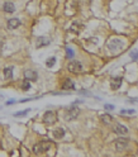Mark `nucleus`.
<instances>
[{"label":"nucleus","instance_id":"obj_10","mask_svg":"<svg viewBox=\"0 0 138 157\" xmlns=\"http://www.w3.org/2000/svg\"><path fill=\"white\" fill-rule=\"evenodd\" d=\"M62 89L63 90H74L75 89L74 81L71 80V78H66V80L63 81V84H62Z\"/></svg>","mask_w":138,"mask_h":157},{"label":"nucleus","instance_id":"obj_22","mask_svg":"<svg viewBox=\"0 0 138 157\" xmlns=\"http://www.w3.org/2000/svg\"><path fill=\"white\" fill-rule=\"evenodd\" d=\"M130 57L133 58V60H138V52H137V53L132 52V53H130Z\"/></svg>","mask_w":138,"mask_h":157},{"label":"nucleus","instance_id":"obj_21","mask_svg":"<svg viewBox=\"0 0 138 157\" xmlns=\"http://www.w3.org/2000/svg\"><path fill=\"white\" fill-rule=\"evenodd\" d=\"M120 114L122 115H124V114H134V110H125V109H122L120 110Z\"/></svg>","mask_w":138,"mask_h":157},{"label":"nucleus","instance_id":"obj_12","mask_svg":"<svg viewBox=\"0 0 138 157\" xmlns=\"http://www.w3.org/2000/svg\"><path fill=\"white\" fill-rule=\"evenodd\" d=\"M100 119L104 122V124H112V123H113V117L112 115H110V114H108V113H104V114H101L100 115Z\"/></svg>","mask_w":138,"mask_h":157},{"label":"nucleus","instance_id":"obj_20","mask_svg":"<svg viewBox=\"0 0 138 157\" xmlns=\"http://www.w3.org/2000/svg\"><path fill=\"white\" fill-rule=\"evenodd\" d=\"M66 52H67V57L69 58H72L74 57V51H72V49H71V48H66Z\"/></svg>","mask_w":138,"mask_h":157},{"label":"nucleus","instance_id":"obj_13","mask_svg":"<svg viewBox=\"0 0 138 157\" xmlns=\"http://www.w3.org/2000/svg\"><path fill=\"white\" fill-rule=\"evenodd\" d=\"M3 9H4V12H5V13H14V10H15V7H14V4H13V3H10V1H7V3L4 4Z\"/></svg>","mask_w":138,"mask_h":157},{"label":"nucleus","instance_id":"obj_19","mask_svg":"<svg viewBox=\"0 0 138 157\" xmlns=\"http://www.w3.org/2000/svg\"><path fill=\"white\" fill-rule=\"evenodd\" d=\"M29 110H31V109H25V110H22V111H16V113H14L13 115H14V117H23V115H25L27 113H29Z\"/></svg>","mask_w":138,"mask_h":157},{"label":"nucleus","instance_id":"obj_25","mask_svg":"<svg viewBox=\"0 0 138 157\" xmlns=\"http://www.w3.org/2000/svg\"><path fill=\"white\" fill-rule=\"evenodd\" d=\"M137 156H138V155H137Z\"/></svg>","mask_w":138,"mask_h":157},{"label":"nucleus","instance_id":"obj_14","mask_svg":"<svg viewBox=\"0 0 138 157\" xmlns=\"http://www.w3.org/2000/svg\"><path fill=\"white\" fill-rule=\"evenodd\" d=\"M3 74H4L5 80H10V78L13 77V67H5L4 71H3Z\"/></svg>","mask_w":138,"mask_h":157},{"label":"nucleus","instance_id":"obj_7","mask_svg":"<svg viewBox=\"0 0 138 157\" xmlns=\"http://www.w3.org/2000/svg\"><path fill=\"white\" fill-rule=\"evenodd\" d=\"M122 82H123L122 77H114L113 80L110 81V86H112L113 90H118V89L122 86Z\"/></svg>","mask_w":138,"mask_h":157},{"label":"nucleus","instance_id":"obj_11","mask_svg":"<svg viewBox=\"0 0 138 157\" xmlns=\"http://www.w3.org/2000/svg\"><path fill=\"white\" fill-rule=\"evenodd\" d=\"M52 136H53V138H56V139H62L65 137V129H63V128H57V129H54L52 132Z\"/></svg>","mask_w":138,"mask_h":157},{"label":"nucleus","instance_id":"obj_18","mask_svg":"<svg viewBox=\"0 0 138 157\" xmlns=\"http://www.w3.org/2000/svg\"><path fill=\"white\" fill-rule=\"evenodd\" d=\"M22 89H23L24 91H27V90H29V89H31V84H29L28 80L23 81V84H22Z\"/></svg>","mask_w":138,"mask_h":157},{"label":"nucleus","instance_id":"obj_8","mask_svg":"<svg viewBox=\"0 0 138 157\" xmlns=\"http://www.w3.org/2000/svg\"><path fill=\"white\" fill-rule=\"evenodd\" d=\"M24 77H25V80H28V81H36L37 78H38V75H37L36 71L27 70L25 74H24Z\"/></svg>","mask_w":138,"mask_h":157},{"label":"nucleus","instance_id":"obj_4","mask_svg":"<svg viewBox=\"0 0 138 157\" xmlns=\"http://www.w3.org/2000/svg\"><path fill=\"white\" fill-rule=\"evenodd\" d=\"M128 139L127 138H118L114 141V146L117 151H124L127 147H128Z\"/></svg>","mask_w":138,"mask_h":157},{"label":"nucleus","instance_id":"obj_16","mask_svg":"<svg viewBox=\"0 0 138 157\" xmlns=\"http://www.w3.org/2000/svg\"><path fill=\"white\" fill-rule=\"evenodd\" d=\"M80 28H81V24L79 23V22H75V23H74L72 25H71L70 31H71V32H74V33H79Z\"/></svg>","mask_w":138,"mask_h":157},{"label":"nucleus","instance_id":"obj_24","mask_svg":"<svg viewBox=\"0 0 138 157\" xmlns=\"http://www.w3.org/2000/svg\"><path fill=\"white\" fill-rule=\"evenodd\" d=\"M14 103H15V100H14V99H13V100H8L5 105H12V104H14Z\"/></svg>","mask_w":138,"mask_h":157},{"label":"nucleus","instance_id":"obj_2","mask_svg":"<svg viewBox=\"0 0 138 157\" xmlns=\"http://www.w3.org/2000/svg\"><path fill=\"white\" fill-rule=\"evenodd\" d=\"M56 120H57V114L54 113V111H51V110L46 111L45 115H43V123H46V124H48V126L54 124Z\"/></svg>","mask_w":138,"mask_h":157},{"label":"nucleus","instance_id":"obj_15","mask_svg":"<svg viewBox=\"0 0 138 157\" xmlns=\"http://www.w3.org/2000/svg\"><path fill=\"white\" fill-rule=\"evenodd\" d=\"M38 44H37V47H42V46H48L49 44V39L48 38H38Z\"/></svg>","mask_w":138,"mask_h":157},{"label":"nucleus","instance_id":"obj_3","mask_svg":"<svg viewBox=\"0 0 138 157\" xmlns=\"http://www.w3.org/2000/svg\"><path fill=\"white\" fill-rule=\"evenodd\" d=\"M80 114V109L77 108L76 105H72L71 108L66 111V115H65V118L67 120H72V119H76L77 118V115Z\"/></svg>","mask_w":138,"mask_h":157},{"label":"nucleus","instance_id":"obj_17","mask_svg":"<svg viewBox=\"0 0 138 157\" xmlns=\"http://www.w3.org/2000/svg\"><path fill=\"white\" fill-rule=\"evenodd\" d=\"M56 63V57H49L47 61H46V66L48 67V69H51V67H53V65Z\"/></svg>","mask_w":138,"mask_h":157},{"label":"nucleus","instance_id":"obj_23","mask_svg":"<svg viewBox=\"0 0 138 157\" xmlns=\"http://www.w3.org/2000/svg\"><path fill=\"white\" fill-rule=\"evenodd\" d=\"M105 109L112 110V109H114V106H113V105H109V104H105Z\"/></svg>","mask_w":138,"mask_h":157},{"label":"nucleus","instance_id":"obj_9","mask_svg":"<svg viewBox=\"0 0 138 157\" xmlns=\"http://www.w3.org/2000/svg\"><path fill=\"white\" fill-rule=\"evenodd\" d=\"M20 20L18 18H13V19H9L8 20V28L9 29H16L18 27H20Z\"/></svg>","mask_w":138,"mask_h":157},{"label":"nucleus","instance_id":"obj_5","mask_svg":"<svg viewBox=\"0 0 138 157\" xmlns=\"http://www.w3.org/2000/svg\"><path fill=\"white\" fill-rule=\"evenodd\" d=\"M67 69H69L70 72H72V74H79V72L82 71V65L79 61H71L67 66Z\"/></svg>","mask_w":138,"mask_h":157},{"label":"nucleus","instance_id":"obj_6","mask_svg":"<svg viewBox=\"0 0 138 157\" xmlns=\"http://www.w3.org/2000/svg\"><path fill=\"white\" fill-rule=\"evenodd\" d=\"M114 132L118 134V136H125V134H128V128L123 124H115L114 126Z\"/></svg>","mask_w":138,"mask_h":157},{"label":"nucleus","instance_id":"obj_1","mask_svg":"<svg viewBox=\"0 0 138 157\" xmlns=\"http://www.w3.org/2000/svg\"><path fill=\"white\" fill-rule=\"evenodd\" d=\"M51 148V142H39V143H37L34 144V147H33V152H34L36 155H41V153H45L47 152V151Z\"/></svg>","mask_w":138,"mask_h":157}]
</instances>
